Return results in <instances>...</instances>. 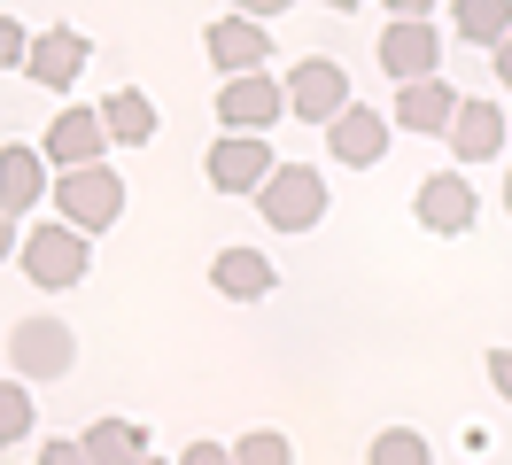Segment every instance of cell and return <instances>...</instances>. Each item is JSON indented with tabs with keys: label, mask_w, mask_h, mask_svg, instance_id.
Instances as JSON below:
<instances>
[{
	"label": "cell",
	"mask_w": 512,
	"mask_h": 465,
	"mask_svg": "<svg viewBox=\"0 0 512 465\" xmlns=\"http://www.w3.org/2000/svg\"><path fill=\"white\" fill-rule=\"evenodd\" d=\"M350 101H357V93H350V70H342V62L303 55V62L288 70V117H303V124H334Z\"/></svg>",
	"instance_id": "6"
},
{
	"label": "cell",
	"mask_w": 512,
	"mask_h": 465,
	"mask_svg": "<svg viewBox=\"0 0 512 465\" xmlns=\"http://www.w3.org/2000/svg\"><path fill=\"white\" fill-rule=\"evenodd\" d=\"M16 248H24V233H16V217L0 210V264H8V256H16Z\"/></svg>",
	"instance_id": "29"
},
{
	"label": "cell",
	"mask_w": 512,
	"mask_h": 465,
	"mask_svg": "<svg viewBox=\"0 0 512 465\" xmlns=\"http://www.w3.org/2000/svg\"><path fill=\"white\" fill-rule=\"evenodd\" d=\"M55 217L78 225V233H109L117 217H125V179L109 171V163H78L55 179Z\"/></svg>",
	"instance_id": "2"
},
{
	"label": "cell",
	"mask_w": 512,
	"mask_h": 465,
	"mask_svg": "<svg viewBox=\"0 0 512 465\" xmlns=\"http://www.w3.org/2000/svg\"><path fill=\"white\" fill-rule=\"evenodd\" d=\"M435 0H388V16H427Z\"/></svg>",
	"instance_id": "30"
},
{
	"label": "cell",
	"mask_w": 512,
	"mask_h": 465,
	"mask_svg": "<svg viewBox=\"0 0 512 465\" xmlns=\"http://www.w3.org/2000/svg\"><path fill=\"white\" fill-rule=\"evenodd\" d=\"M450 31L466 47H505L512 39V0H450Z\"/></svg>",
	"instance_id": "20"
},
{
	"label": "cell",
	"mask_w": 512,
	"mask_h": 465,
	"mask_svg": "<svg viewBox=\"0 0 512 465\" xmlns=\"http://www.w3.org/2000/svg\"><path fill=\"white\" fill-rule=\"evenodd\" d=\"M505 140H512V109L466 93L458 117H450V155H458V163H489V155H505Z\"/></svg>",
	"instance_id": "11"
},
{
	"label": "cell",
	"mask_w": 512,
	"mask_h": 465,
	"mask_svg": "<svg viewBox=\"0 0 512 465\" xmlns=\"http://www.w3.org/2000/svg\"><path fill=\"white\" fill-rule=\"evenodd\" d=\"M101 148H109V124H101V101H94V109H63V117L47 124V140H39V155H47L55 171L101 163Z\"/></svg>",
	"instance_id": "14"
},
{
	"label": "cell",
	"mask_w": 512,
	"mask_h": 465,
	"mask_svg": "<svg viewBox=\"0 0 512 465\" xmlns=\"http://www.w3.org/2000/svg\"><path fill=\"white\" fill-rule=\"evenodd\" d=\"M288 117V86L272 70H249V78H218V124L225 132H272Z\"/></svg>",
	"instance_id": "7"
},
{
	"label": "cell",
	"mask_w": 512,
	"mask_h": 465,
	"mask_svg": "<svg viewBox=\"0 0 512 465\" xmlns=\"http://www.w3.org/2000/svg\"><path fill=\"white\" fill-rule=\"evenodd\" d=\"M381 70L396 78V86H412V78H443V31L427 24V16H388Z\"/></svg>",
	"instance_id": "9"
},
{
	"label": "cell",
	"mask_w": 512,
	"mask_h": 465,
	"mask_svg": "<svg viewBox=\"0 0 512 465\" xmlns=\"http://www.w3.org/2000/svg\"><path fill=\"white\" fill-rule=\"evenodd\" d=\"M505 210H512V179H505Z\"/></svg>",
	"instance_id": "34"
},
{
	"label": "cell",
	"mask_w": 512,
	"mask_h": 465,
	"mask_svg": "<svg viewBox=\"0 0 512 465\" xmlns=\"http://www.w3.org/2000/svg\"><path fill=\"white\" fill-rule=\"evenodd\" d=\"M489 388L512 403V349H489Z\"/></svg>",
	"instance_id": "27"
},
{
	"label": "cell",
	"mask_w": 512,
	"mask_h": 465,
	"mask_svg": "<svg viewBox=\"0 0 512 465\" xmlns=\"http://www.w3.org/2000/svg\"><path fill=\"white\" fill-rule=\"evenodd\" d=\"M280 171V155L264 132H218V148L202 155V179L218 194H264V179Z\"/></svg>",
	"instance_id": "4"
},
{
	"label": "cell",
	"mask_w": 512,
	"mask_h": 465,
	"mask_svg": "<svg viewBox=\"0 0 512 465\" xmlns=\"http://www.w3.org/2000/svg\"><path fill=\"white\" fill-rule=\"evenodd\" d=\"M140 465H163V458H156V450H148V458H140Z\"/></svg>",
	"instance_id": "33"
},
{
	"label": "cell",
	"mask_w": 512,
	"mask_h": 465,
	"mask_svg": "<svg viewBox=\"0 0 512 465\" xmlns=\"http://www.w3.org/2000/svg\"><path fill=\"white\" fill-rule=\"evenodd\" d=\"M326 8H334V16H350V8H357V0H326Z\"/></svg>",
	"instance_id": "32"
},
{
	"label": "cell",
	"mask_w": 512,
	"mask_h": 465,
	"mask_svg": "<svg viewBox=\"0 0 512 465\" xmlns=\"http://www.w3.org/2000/svg\"><path fill=\"white\" fill-rule=\"evenodd\" d=\"M16 264H24V279H32L39 295L78 287V279L94 272V233H78V225H63V217H47V225H32V233H24Z\"/></svg>",
	"instance_id": "1"
},
{
	"label": "cell",
	"mask_w": 512,
	"mask_h": 465,
	"mask_svg": "<svg viewBox=\"0 0 512 465\" xmlns=\"http://www.w3.org/2000/svg\"><path fill=\"white\" fill-rule=\"evenodd\" d=\"M210 287H218L225 303H264V295L280 287V264H272L264 248H218V256H210Z\"/></svg>",
	"instance_id": "15"
},
{
	"label": "cell",
	"mask_w": 512,
	"mask_h": 465,
	"mask_svg": "<svg viewBox=\"0 0 512 465\" xmlns=\"http://www.w3.org/2000/svg\"><path fill=\"white\" fill-rule=\"evenodd\" d=\"M412 217L427 225V233H474L481 225V194H474V179L466 171H427L419 179V194H412Z\"/></svg>",
	"instance_id": "8"
},
{
	"label": "cell",
	"mask_w": 512,
	"mask_h": 465,
	"mask_svg": "<svg viewBox=\"0 0 512 465\" xmlns=\"http://www.w3.org/2000/svg\"><path fill=\"white\" fill-rule=\"evenodd\" d=\"M497 78H505V86H512V39H505V47H497Z\"/></svg>",
	"instance_id": "31"
},
{
	"label": "cell",
	"mask_w": 512,
	"mask_h": 465,
	"mask_svg": "<svg viewBox=\"0 0 512 465\" xmlns=\"http://www.w3.org/2000/svg\"><path fill=\"white\" fill-rule=\"evenodd\" d=\"M233 465H295V442L280 427H249L233 442Z\"/></svg>",
	"instance_id": "22"
},
{
	"label": "cell",
	"mask_w": 512,
	"mask_h": 465,
	"mask_svg": "<svg viewBox=\"0 0 512 465\" xmlns=\"http://www.w3.org/2000/svg\"><path fill=\"white\" fill-rule=\"evenodd\" d=\"M458 101H466V93H450L443 78H412V86H396V109H388V124H396V132H443V140H450Z\"/></svg>",
	"instance_id": "16"
},
{
	"label": "cell",
	"mask_w": 512,
	"mask_h": 465,
	"mask_svg": "<svg viewBox=\"0 0 512 465\" xmlns=\"http://www.w3.org/2000/svg\"><path fill=\"white\" fill-rule=\"evenodd\" d=\"M39 465H94L86 442H39Z\"/></svg>",
	"instance_id": "25"
},
{
	"label": "cell",
	"mask_w": 512,
	"mask_h": 465,
	"mask_svg": "<svg viewBox=\"0 0 512 465\" xmlns=\"http://www.w3.org/2000/svg\"><path fill=\"white\" fill-rule=\"evenodd\" d=\"M365 465H435V458H427V434H412V427H388V434H373Z\"/></svg>",
	"instance_id": "23"
},
{
	"label": "cell",
	"mask_w": 512,
	"mask_h": 465,
	"mask_svg": "<svg viewBox=\"0 0 512 465\" xmlns=\"http://www.w3.org/2000/svg\"><path fill=\"white\" fill-rule=\"evenodd\" d=\"M388 132H396V124H388L381 109H365V101H350L342 117L326 124V155H334V163H350V171H373V163L388 155Z\"/></svg>",
	"instance_id": "12"
},
{
	"label": "cell",
	"mask_w": 512,
	"mask_h": 465,
	"mask_svg": "<svg viewBox=\"0 0 512 465\" xmlns=\"http://www.w3.org/2000/svg\"><path fill=\"white\" fill-rule=\"evenodd\" d=\"M179 465H233V450H225V442H187Z\"/></svg>",
	"instance_id": "26"
},
{
	"label": "cell",
	"mask_w": 512,
	"mask_h": 465,
	"mask_svg": "<svg viewBox=\"0 0 512 465\" xmlns=\"http://www.w3.org/2000/svg\"><path fill=\"white\" fill-rule=\"evenodd\" d=\"M78 442H86L94 465H140L148 458V427H140V419H94Z\"/></svg>",
	"instance_id": "19"
},
{
	"label": "cell",
	"mask_w": 512,
	"mask_h": 465,
	"mask_svg": "<svg viewBox=\"0 0 512 465\" xmlns=\"http://www.w3.org/2000/svg\"><path fill=\"white\" fill-rule=\"evenodd\" d=\"M8 365L24 372V380H63V372L78 365V334H70L63 318H16Z\"/></svg>",
	"instance_id": "5"
},
{
	"label": "cell",
	"mask_w": 512,
	"mask_h": 465,
	"mask_svg": "<svg viewBox=\"0 0 512 465\" xmlns=\"http://www.w3.org/2000/svg\"><path fill=\"white\" fill-rule=\"evenodd\" d=\"M202 47L218 62V78H249V70L272 62V31L256 24V16H218V24L202 31Z\"/></svg>",
	"instance_id": "13"
},
{
	"label": "cell",
	"mask_w": 512,
	"mask_h": 465,
	"mask_svg": "<svg viewBox=\"0 0 512 465\" xmlns=\"http://www.w3.org/2000/svg\"><path fill=\"white\" fill-rule=\"evenodd\" d=\"M39 163H47V155L24 148V140H8V148H0V210H8V217H32L39 210V194H47Z\"/></svg>",
	"instance_id": "17"
},
{
	"label": "cell",
	"mask_w": 512,
	"mask_h": 465,
	"mask_svg": "<svg viewBox=\"0 0 512 465\" xmlns=\"http://www.w3.org/2000/svg\"><path fill=\"white\" fill-rule=\"evenodd\" d=\"M24 55H32V31L16 16H0V70H24Z\"/></svg>",
	"instance_id": "24"
},
{
	"label": "cell",
	"mask_w": 512,
	"mask_h": 465,
	"mask_svg": "<svg viewBox=\"0 0 512 465\" xmlns=\"http://www.w3.org/2000/svg\"><path fill=\"white\" fill-rule=\"evenodd\" d=\"M225 8H233V16H256V24H264V16H288L295 0H225Z\"/></svg>",
	"instance_id": "28"
},
{
	"label": "cell",
	"mask_w": 512,
	"mask_h": 465,
	"mask_svg": "<svg viewBox=\"0 0 512 465\" xmlns=\"http://www.w3.org/2000/svg\"><path fill=\"white\" fill-rule=\"evenodd\" d=\"M101 124H109L117 148H148V140H156V101H148L140 86H117L109 101H101Z\"/></svg>",
	"instance_id": "18"
},
{
	"label": "cell",
	"mask_w": 512,
	"mask_h": 465,
	"mask_svg": "<svg viewBox=\"0 0 512 465\" xmlns=\"http://www.w3.org/2000/svg\"><path fill=\"white\" fill-rule=\"evenodd\" d=\"M32 380H24V372H8V380H0V442H24V434H32Z\"/></svg>",
	"instance_id": "21"
},
{
	"label": "cell",
	"mask_w": 512,
	"mask_h": 465,
	"mask_svg": "<svg viewBox=\"0 0 512 465\" xmlns=\"http://www.w3.org/2000/svg\"><path fill=\"white\" fill-rule=\"evenodd\" d=\"M256 210H264L272 233H311L326 217V179L311 163H280V171L264 179V194H256Z\"/></svg>",
	"instance_id": "3"
},
{
	"label": "cell",
	"mask_w": 512,
	"mask_h": 465,
	"mask_svg": "<svg viewBox=\"0 0 512 465\" xmlns=\"http://www.w3.org/2000/svg\"><path fill=\"white\" fill-rule=\"evenodd\" d=\"M86 55H94V47H86V31H78V24H47L32 39V55H24V78L47 86V93H70V86H78V70H86Z\"/></svg>",
	"instance_id": "10"
}]
</instances>
